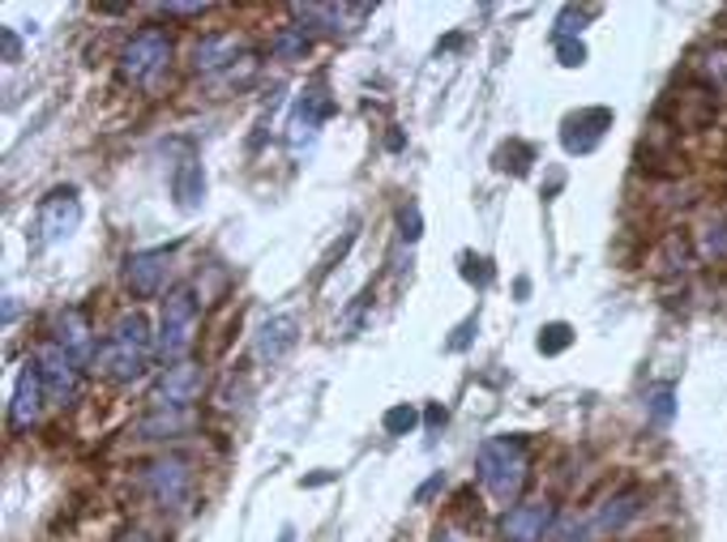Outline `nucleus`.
<instances>
[{
    "label": "nucleus",
    "instance_id": "1",
    "mask_svg": "<svg viewBox=\"0 0 727 542\" xmlns=\"http://www.w3.org/2000/svg\"><path fill=\"white\" fill-rule=\"evenodd\" d=\"M479 483L492 491L497 500H518L527 488V474H531V458H527V440L522 435H497V440H484L479 444Z\"/></svg>",
    "mask_w": 727,
    "mask_h": 542
},
{
    "label": "nucleus",
    "instance_id": "2",
    "mask_svg": "<svg viewBox=\"0 0 727 542\" xmlns=\"http://www.w3.org/2000/svg\"><path fill=\"white\" fill-rule=\"evenodd\" d=\"M146 359H150V325H146L141 312H125L112 325L94 363H99V372L108 380L129 384V380H138L146 372Z\"/></svg>",
    "mask_w": 727,
    "mask_h": 542
},
{
    "label": "nucleus",
    "instance_id": "3",
    "mask_svg": "<svg viewBox=\"0 0 727 542\" xmlns=\"http://www.w3.org/2000/svg\"><path fill=\"white\" fill-rule=\"evenodd\" d=\"M197 325H201V317H197L193 291H189V287L171 291V295L163 299V321H159V354L171 359V363H180L185 354L193 351Z\"/></svg>",
    "mask_w": 727,
    "mask_h": 542
},
{
    "label": "nucleus",
    "instance_id": "4",
    "mask_svg": "<svg viewBox=\"0 0 727 542\" xmlns=\"http://www.w3.org/2000/svg\"><path fill=\"white\" fill-rule=\"evenodd\" d=\"M171 60V39L163 30H138L129 43H125V52H120V78L125 82H155L163 69H168Z\"/></svg>",
    "mask_w": 727,
    "mask_h": 542
},
{
    "label": "nucleus",
    "instance_id": "5",
    "mask_svg": "<svg viewBox=\"0 0 727 542\" xmlns=\"http://www.w3.org/2000/svg\"><path fill=\"white\" fill-rule=\"evenodd\" d=\"M34 363H39L43 384H48V402H52V406H69V402L78 398V384H82V363L64 351V347H57L52 338L39 342Z\"/></svg>",
    "mask_w": 727,
    "mask_h": 542
},
{
    "label": "nucleus",
    "instance_id": "6",
    "mask_svg": "<svg viewBox=\"0 0 727 542\" xmlns=\"http://www.w3.org/2000/svg\"><path fill=\"white\" fill-rule=\"evenodd\" d=\"M141 488L150 491L155 504H163V509H180V504L189 500V491H193V465H189L185 458L150 461V465L141 470Z\"/></svg>",
    "mask_w": 727,
    "mask_h": 542
},
{
    "label": "nucleus",
    "instance_id": "7",
    "mask_svg": "<svg viewBox=\"0 0 727 542\" xmlns=\"http://www.w3.org/2000/svg\"><path fill=\"white\" fill-rule=\"evenodd\" d=\"M82 222V201H78V189H52L39 205V218H34V231H39V248L60 244L78 231Z\"/></svg>",
    "mask_w": 727,
    "mask_h": 542
},
{
    "label": "nucleus",
    "instance_id": "8",
    "mask_svg": "<svg viewBox=\"0 0 727 542\" xmlns=\"http://www.w3.org/2000/svg\"><path fill=\"white\" fill-rule=\"evenodd\" d=\"M201 384H206V372L201 363L193 359H180L163 368V377L155 384V406H168V410H189L201 398Z\"/></svg>",
    "mask_w": 727,
    "mask_h": 542
},
{
    "label": "nucleus",
    "instance_id": "9",
    "mask_svg": "<svg viewBox=\"0 0 727 542\" xmlns=\"http://www.w3.org/2000/svg\"><path fill=\"white\" fill-rule=\"evenodd\" d=\"M43 406H48V384H43V372L39 363L30 359L18 377V389H13V402H9V428L13 432H27L43 419Z\"/></svg>",
    "mask_w": 727,
    "mask_h": 542
},
{
    "label": "nucleus",
    "instance_id": "10",
    "mask_svg": "<svg viewBox=\"0 0 727 542\" xmlns=\"http://www.w3.org/2000/svg\"><path fill=\"white\" fill-rule=\"evenodd\" d=\"M557 525V509L548 500L514 504L501 521V542H544Z\"/></svg>",
    "mask_w": 727,
    "mask_h": 542
},
{
    "label": "nucleus",
    "instance_id": "11",
    "mask_svg": "<svg viewBox=\"0 0 727 542\" xmlns=\"http://www.w3.org/2000/svg\"><path fill=\"white\" fill-rule=\"evenodd\" d=\"M335 116V99L317 86V90H305L300 99H296V111H291V133H287V141H291V150H300V145H312L317 141V129L326 124Z\"/></svg>",
    "mask_w": 727,
    "mask_h": 542
},
{
    "label": "nucleus",
    "instance_id": "12",
    "mask_svg": "<svg viewBox=\"0 0 727 542\" xmlns=\"http://www.w3.org/2000/svg\"><path fill=\"white\" fill-rule=\"evenodd\" d=\"M643 491L638 488H629V491H616V495H608L604 504H599V513L590 516L587 521V530H590V542H599V539H613V534H620L629 521H638L643 516Z\"/></svg>",
    "mask_w": 727,
    "mask_h": 542
},
{
    "label": "nucleus",
    "instance_id": "13",
    "mask_svg": "<svg viewBox=\"0 0 727 542\" xmlns=\"http://www.w3.org/2000/svg\"><path fill=\"white\" fill-rule=\"evenodd\" d=\"M171 261V248H146V252H133L129 261H125V282H129V291L138 299H150L163 291V282H168V265Z\"/></svg>",
    "mask_w": 727,
    "mask_h": 542
},
{
    "label": "nucleus",
    "instance_id": "14",
    "mask_svg": "<svg viewBox=\"0 0 727 542\" xmlns=\"http://www.w3.org/2000/svg\"><path fill=\"white\" fill-rule=\"evenodd\" d=\"M300 342V321L291 317V312H282V317H270L266 325L257 329V342H252V351L261 363H279L291 354V347Z\"/></svg>",
    "mask_w": 727,
    "mask_h": 542
},
{
    "label": "nucleus",
    "instance_id": "15",
    "mask_svg": "<svg viewBox=\"0 0 727 542\" xmlns=\"http://www.w3.org/2000/svg\"><path fill=\"white\" fill-rule=\"evenodd\" d=\"M608 124H613V111H608V108L578 111V116H569V120H565V133H560V141H565V150H569V154H590V150L599 145V137H604Z\"/></svg>",
    "mask_w": 727,
    "mask_h": 542
},
{
    "label": "nucleus",
    "instance_id": "16",
    "mask_svg": "<svg viewBox=\"0 0 727 542\" xmlns=\"http://www.w3.org/2000/svg\"><path fill=\"white\" fill-rule=\"evenodd\" d=\"M52 342L64 347L78 363H86V359L94 354V329H90L82 308H64V312H60L57 329H52Z\"/></svg>",
    "mask_w": 727,
    "mask_h": 542
},
{
    "label": "nucleus",
    "instance_id": "17",
    "mask_svg": "<svg viewBox=\"0 0 727 542\" xmlns=\"http://www.w3.org/2000/svg\"><path fill=\"white\" fill-rule=\"evenodd\" d=\"M300 22H321V30H330V34H347V30H356L351 22H360L368 18V4H296L291 9Z\"/></svg>",
    "mask_w": 727,
    "mask_h": 542
},
{
    "label": "nucleus",
    "instance_id": "18",
    "mask_svg": "<svg viewBox=\"0 0 727 542\" xmlns=\"http://www.w3.org/2000/svg\"><path fill=\"white\" fill-rule=\"evenodd\" d=\"M240 56V39L236 34H206L193 48V69L197 73H219V69H231Z\"/></svg>",
    "mask_w": 727,
    "mask_h": 542
},
{
    "label": "nucleus",
    "instance_id": "19",
    "mask_svg": "<svg viewBox=\"0 0 727 542\" xmlns=\"http://www.w3.org/2000/svg\"><path fill=\"white\" fill-rule=\"evenodd\" d=\"M171 197H176L180 210H201V201H206V171H201V163L185 159V163L176 167V175H171Z\"/></svg>",
    "mask_w": 727,
    "mask_h": 542
},
{
    "label": "nucleus",
    "instance_id": "20",
    "mask_svg": "<svg viewBox=\"0 0 727 542\" xmlns=\"http://www.w3.org/2000/svg\"><path fill=\"white\" fill-rule=\"evenodd\" d=\"M189 428V410H168V406H155L146 419H141L133 432L141 435V440H163V435H176Z\"/></svg>",
    "mask_w": 727,
    "mask_h": 542
},
{
    "label": "nucleus",
    "instance_id": "21",
    "mask_svg": "<svg viewBox=\"0 0 727 542\" xmlns=\"http://www.w3.org/2000/svg\"><path fill=\"white\" fill-rule=\"evenodd\" d=\"M270 48L279 60H305L308 48H312V39H308V27H282L275 39H270Z\"/></svg>",
    "mask_w": 727,
    "mask_h": 542
},
{
    "label": "nucleus",
    "instance_id": "22",
    "mask_svg": "<svg viewBox=\"0 0 727 542\" xmlns=\"http://www.w3.org/2000/svg\"><path fill=\"white\" fill-rule=\"evenodd\" d=\"M701 257H710V261H727V218H715V222H706L701 227Z\"/></svg>",
    "mask_w": 727,
    "mask_h": 542
},
{
    "label": "nucleus",
    "instance_id": "23",
    "mask_svg": "<svg viewBox=\"0 0 727 542\" xmlns=\"http://www.w3.org/2000/svg\"><path fill=\"white\" fill-rule=\"evenodd\" d=\"M646 414H650V423L668 428L671 414H676V393H671V384H659V389L646 393Z\"/></svg>",
    "mask_w": 727,
    "mask_h": 542
},
{
    "label": "nucleus",
    "instance_id": "24",
    "mask_svg": "<svg viewBox=\"0 0 727 542\" xmlns=\"http://www.w3.org/2000/svg\"><path fill=\"white\" fill-rule=\"evenodd\" d=\"M698 73L706 82L715 86V90H727V48H715V52H706L698 60Z\"/></svg>",
    "mask_w": 727,
    "mask_h": 542
},
{
    "label": "nucleus",
    "instance_id": "25",
    "mask_svg": "<svg viewBox=\"0 0 727 542\" xmlns=\"http://www.w3.org/2000/svg\"><path fill=\"white\" fill-rule=\"evenodd\" d=\"M416 428H420V410H416V406H407V402H402V406L386 410V432H390V435H411Z\"/></svg>",
    "mask_w": 727,
    "mask_h": 542
},
{
    "label": "nucleus",
    "instance_id": "26",
    "mask_svg": "<svg viewBox=\"0 0 727 542\" xmlns=\"http://www.w3.org/2000/svg\"><path fill=\"white\" fill-rule=\"evenodd\" d=\"M569 342H574V329L569 325H544L539 329V354H560L565 351V347H569Z\"/></svg>",
    "mask_w": 727,
    "mask_h": 542
},
{
    "label": "nucleus",
    "instance_id": "27",
    "mask_svg": "<svg viewBox=\"0 0 727 542\" xmlns=\"http://www.w3.org/2000/svg\"><path fill=\"white\" fill-rule=\"evenodd\" d=\"M398 235H402V244H416L424 235L420 205H402V210H398Z\"/></svg>",
    "mask_w": 727,
    "mask_h": 542
},
{
    "label": "nucleus",
    "instance_id": "28",
    "mask_svg": "<svg viewBox=\"0 0 727 542\" xmlns=\"http://www.w3.org/2000/svg\"><path fill=\"white\" fill-rule=\"evenodd\" d=\"M557 56L565 69H578V64H587V48L578 43V39H557Z\"/></svg>",
    "mask_w": 727,
    "mask_h": 542
},
{
    "label": "nucleus",
    "instance_id": "29",
    "mask_svg": "<svg viewBox=\"0 0 727 542\" xmlns=\"http://www.w3.org/2000/svg\"><path fill=\"white\" fill-rule=\"evenodd\" d=\"M206 9H210V4H159L155 13H159V18H201Z\"/></svg>",
    "mask_w": 727,
    "mask_h": 542
},
{
    "label": "nucleus",
    "instance_id": "30",
    "mask_svg": "<svg viewBox=\"0 0 727 542\" xmlns=\"http://www.w3.org/2000/svg\"><path fill=\"white\" fill-rule=\"evenodd\" d=\"M0 43H4V64H18V60H22V39H18V30H0Z\"/></svg>",
    "mask_w": 727,
    "mask_h": 542
},
{
    "label": "nucleus",
    "instance_id": "31",
    "mask_svg": "<svg viewBox=\"0 0 727 542\" xmlns=\"http://www.w3.org/2000/svg\"><path fill=\"white\" fill-rule=\"evenodd\" d=\"M467 278H471V282H479V287H488V282H492V270H488V261H467Z\"/></svg>",
    "mask_w": 727,
    "mask_h": 542
},
{
    "label": "nucleus",
    "instance_id": "32",
    "mask_svg": "<svg viewBox=\"0 0 727 542\" xmlns=\"http://www.w3.org/2000/svg\"><path fill=\"white\" fill-rule=\"evenodd\" d=\"M441 488H446V474H432V479H428V483L416 491V504H428V500H432V495H437Z\"/></svg>",
    "mask_w": 727,
    "mask_h": 542
},
{
    "label": "nucleus",
    "instance_id": "33",
    "mask_svg": "<svg viewBox=\"0 0 727 542\" xmlns=\"http://www.w3.org/2000/svg\"><path fill=\"white\" fill-rule=\"evenodd\" d=\"M471 329H476V321H467V325L458 329V338H449V351H462V347H467V338H471Z\"/></svg>",
    "mask_w": 727,
    "mask_h": 542
},
{
    "label": "nucleus",
    "instance_id": "34",
    "mask_svg": "<svg viewBox=\"0 0 727 542\" xmlns=\"http://www.w3.org/2000/svg\"><path fill=\"white\" fill-rule=\"evenodd\" d=\"M428 423H432V428H441V423H446V410H441V406H428Z\"/></svg>",
    "mask_w": 727,
    "mask_h": 542
}]
</instances>
